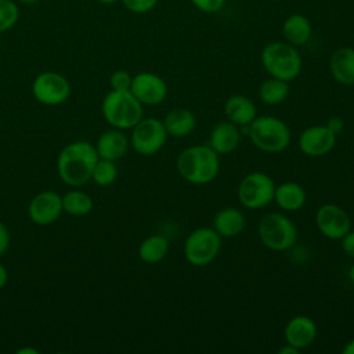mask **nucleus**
<instances>
[{"label":"nucleus","instance_id":"obj_30","mask_svg":"<svg viewBox=\"0 0 354 354\" xmlns=\"http://www.w3.org/2000/svg\"><path fill=\"white\" fill-rule=\"evenodd\" d=\"M159 0H122L123 6L134 14H145L155 8Z\"/></svg>","mask_w":354,"mask_h":354},{"label":"nucleus","instance_id":"obj_28","mask_svg":"<svg viewBox=\"0 0 354 354\" xmlns=\"http://www.w3.org/2000/svg\"><path fill=\"white\" fill-rule=\"evenodd\" d=\"M19 18V8L12 0H0V33L11 29Z\"/></svg>","mask_w":354,"mask_h":354},{"label":"nucleus","instance_id":"obj_1","mask_svg":"<svg viewBox=\"0 0 354 354\" xmlns=\"http://www.w3.org/2000/svg\"><path fill=\"white\" fill-rule=\"evenodd\" d=\"M98 159L97 149L91 142L84 140L72 141L58 153V176L69 187H82L91 180V173Z\"/></svg>","mask_w":354,"mask_h":354},{"label":"nucleus","instance_id":"obj_3","mask_svg":"<svg viewBox=\"0 0 354 354\" xmlns=\"http://www.w3.org/2000/svg\"><path fill=\"white\" fill-rule=\"evenodd\" d=\"M260 61L270 76L285 82L295 80L303 68V59L297 47L285 40L266 44L261 50Z\"/></svg>","mask_w":354,"mask_h":354},{"label":"nucleus","instance_id":"obj_25","mask_svg":"<svg viewBox=\"0 0 354 354\" xmlns=\"http://www.w3.org/2000/svg\"><path fill=\"white\" fill-rule=\"evenodd\" d=\"M289 95V82L268 77L266 79L259 87V97L266 105H279L282 104Z\"/></svg>","mask_w":354,"mask_h":354},{"label":"nucleus","instance_id":"obj_39","mask_svg":"<svg viewBox=\"0 0 354 354\" xmlns=\"http://www.w3.org/2000/svg\"><path fill=\"white\" fill-rule=\"evenodd\" d=\"M97 1L101 3V4H105V6H111V4H115L119 0H97Z\"/></svg>","mask_w":354,"mask_h":354},{"label":"nucleus","instance_id":"obj_17","mask_svg":"<svg viewBox=\"0 0 354 354\" xmlns=\"http://www.w3.org/2000/svg\"><path fill=\"white\" fill-rule=\"evenodd\" d=\"M129 144L130 141L127 140L123 130L112 127L109 130H105L98 137L94 147L100 158L116 162L126 155L129 149Z\"/></svg>","mask_w":354,"mask_h":354},{"label":"nucleus","instance_id":"obj_26","mask_svg":"<svg viewBox=\"0 0 354 354\" xmlns=\"http://www.w3.org/2000/svg\"><path fill=\"white\" fill-rule=\"evenodd\" d=\"M91 196L82 189H71L62 195V207L71 216H86L93 210Z\"/></svg>","mask_w":354,"mask_h":354},{"label":"nucleus","instance_id":"obj_34","mask_svg":"<svg viewBox=\"0 0 354 354\" xmlns=\"http://www.w3.org/2000/svg\"><path fill=\"white\" fill-rule=\"evenodd\" d=\"M10 246V232L6 224L0 220V256L6 253Z\"/></svg>","mask_w":354,"mask_h":354},{"label":"nucleus","instance_id":"obj_15","mask_svg":"<svg viewBox=\"0 0 354 354\" xmlns=\"http://www.w3.org/2000/svg\"><path fill=\"white\" fill-rule=\"evenodd\" d=\"M285 343L301 350L311 346L317 337V325L307 315L292 317L283 329Z\"/></svg>","mask_w":354,"mask_h":354},{"label":"nucleus","instance_id":"obj_2","mask_svg":"<svg viewBox=\"0 0 354 354\" xmlns=\"http://www.w3.org/2000/svg\"><path fill=\"white\" fill-rule=\"evenodd\" d=\"M176 166L183 180L189 184L205 185L218 176L220 155L209 145H192L178 153Z\"/></svg>","mask_w":354,"mask_h":354},{"label":"nucleus","instance_id":"obj_10","mask_svg":"<svg viewBox=\"0 0 354 354\" xmlns=\"http://www.w3.org/2000/svg\"><path fill=\"white\" fill-rule=\"evenodd\" d=\"M33 97L43 105L55 106L64 104L71 95L69 80L53 71L39 73L32 83Z\"/></svg>","mask_w":354,"mask_h":354},{"label":"nucleus","instance_id":"obj_33","mask_svg":"<svg viewBox=\"0 0 354 354\" xmlns=\"http://www.w3.org/2000/svg\"><path fill=\"white\" fill-rule=\"evenodd\" d=\"M326 127L336 136H339L343 130H344V120L340 116H332L328 119V122L325 123Z\"/></svg>","mask_w":354,"mask_h":354},{"label":"nucleus","instance_id":"obj_11","mask_svg":"<svg viewBox=\"0 0 354 354\" xmlns=\"http://www.w3.org/2000/svg\"><path fill=\"white\" fill-rule=\"evenodd\" d=\"M318 231L330 241H340L351 230L348 213L336 203H324L315 212Z\"/></svg>","mask_w":354,"mask_h":354},{"label":"nucleus","instance_id":"obj_6","mask_svg":"<svg viewBox=\"0 0 354 354\" xmlns=\"http://www.w3.org/2000/svg\"><path fill=\"white\" fill-rule=\"evenodd\" d=\"M260 242L270 250L285 252L293 248L297 241V228L285 214L272 212L261 217L257 225Z\"/></svg>","mask_w":354,"mask_h":354},{"label":"nucleus","instance_id":"obj_4","mask_svg":"<svg viewBox=\"0 0 354 354\" xmlns=\"http://www.w3.org/2000/svg\"><path fill=\"white\" fill-rule=\"evenodd\" d=\"M253 145L267 153H278L285 151L292 140L289 126L279 118L271 115L256 116L248 124L246 133Z\"/></svg>","mask_w":354,"mask_h":354},{"label":"nucleus","instance_id":"obj_29","mask_svg":"<svg viewBox=\"0 0 354 354\" xmlns=\"http://www.w3.org/2000/svg\"><path fill=\"white\" fill-rule=\"evenodd\" d=\"M131 80H133V76L127 71L118 69L111 75L109 84L112 90H130Z\"/></svg>","mask_w":354,"mask_h":354},{"label":"nucleus","instance_id":"obj_22","mask_svg":"<svg viewBox=\"0 0 354 354\" xmlns=\"http://www.w3.org/2000/svg\"><path fill=\"white\" fill-rule=\"evenodd\" d=\"M306 191L296 181H285L275 185L274 201L275 203L286 212H297L306 203Z\"/></svg>","mask_w":354,"mask_h":354},{"label":"nucleus","instance_id":"obj_31","mask_svg":"<svg viewBox=\"0 0 354 354\" xmlns=\"http://www.w3.org/2000/svg\"><path fill=\"white\" fill-rule=\"evenodd\" d=\"M189 1L196 10L205 14H216L220 10H223L227 0H189Z\"/></svg>","mask_w":354,"mask_h":354},{"label":"nucleus","instance_id":"obj_5","mask_svg":"<svg viewBox=\"0 0 354 354\" xmlns=\"http://www.w3.org/2000/svg\"><path fill=\"white\" fill-rule=\"evenodd\" d=\"M102 116L115 129L131 130L142 118V104L130 90H111L102 100Z\"/></svg>","mask_w":354,"mask_h":354},{"label":"nucleus","instance_id":"obj_16","mask_svg":"<svg viewBox=\"0 0 354 354\" xmlns=\"http://www.w3.org/2000/svg\"><path fill=\"white\" fill-rule=\"evenodd\" d=\"M241 129L232 122L217 123L209 134V147L218 155H228L234 152L241 144Z\"/></svg>","mask_w":354,"mask_h":354},{"label":"nucleus","instance_id":"obj_23","mask_svg":"<svg viewBox=\"0 0 354 354\" xmlns=\"http://www.w3.org/2000/svg\"><path fill=\"white\" fill-rule=\"evenodd\" d=\"M162 122L167 136H171L176 138L189 136L196 126L195 115L187 108L171 109L169 113H166Z\"/></svg>","mask_w":354,"mask_h":354},{"label":"nucleus","instance_id":"obj_7","mask_svg":"<svg viewBox=\"0 0 354 354\" xmlns=\"http://www.w3.org/2000/svg\"><path fill=\"white\" fill-rule=\"evenodd\" d=\"M221 249V236L213 227H199L185 238L183 252L185 260L195 267H205L216 260Z\"/></svg>","mask_w":354,"mask_h":354},{"label":"nucleus","instance_id":"obj_18","mask_svg":"<svg viewBox=\"0 0 354 354\" xmlns=\"http://www.w3.org/2000/svg\"><path fill=\"white\" fill-rule=\"evenodd\" d=\"M329 71L335 82L343 86H354V48L339 47L329 58Z\"/></svg>","mask_w":354,"mask_h":354},{"label":"nucleus","instance_id":"obj_38","mask_svg":"<svg viewBox=\"0 0 354 354\" xmlns=\"http://www.w3.org/2000/svg\"><path fill=\"white\" fill-rule=\"evenodd\" d=\"M17 354H39V350H36L33 347H22V348L17 350Z\"/></svg>","mask_w":354,"mask_h":354},{"label":"nucleus","instance_id":"obj_27","mask_svg":"<svg viewBox=\"0 0 354 354\" xmlns=\"http://www.w3.org/2000/svg\"><path fill=\"white\" fill-rule=\"evenodd\" d=\"M116 177H118V167L115 162L100 158L93 169L91 180L100 187H106V185H111L116 180Z\"/></svg>","mask_w":354,"mask_h":354},{"label":"nucleus","instance_id":"obj_36","mask_svg":"<svg viewBox=\"0 0 354 354\" xmlns=\"http://www.w3.org/2000/svg\"><path fill=\"white\" fill-rule=\"evenodd\" d=\"M299 351H300L299 348H296V347H293V346L285 343V344L278 350V354H299Z\"/></svg>","mask_w":354,"mask_h":354},{"label":"nucleus","instance_id":"obj_13","mask_svg":"<svg viewBox=\"0 0 354 354\" xmlns=\"http://www.w3.org/2000/svg\"><path fill=\"white\" fill-rule=\"evenodd\" d=\"M131 94L142 105H159L167 95V84L159 75L153 72H140L133 76Z\"/></svg>","mask_w":354,"mask_h":354},{"label":"nucleus","instance_id":"obj_24","mask_svg":"<svg viewBox=\"0 0 354 354\" xmlns=\"http://www.w3.org/2000/svg\"><path fill=\"white\" fill-rule=\"evenodd\" d=\"M169 253V241L160 234L147 236L138 246V257L147 264L162 261Z\"/></svg>","mask_w":354,"mask_h":354},{"label":"nucleus","instance_id":"obj_32","mask_svg":"<svg viewBox=\"0 0 354 354\" xmlns=\"http://www.w3.org/2000/svg\"><path fill=\"white\" fill-rule=\"evenodd\" d=\"M342 250L346 256L354 259V231L350 230L342 239H340Z\"/></svg>","mask_w":354,"mask_h":354},{"label":"nucleus","instance_id":"obj_37","mask_svg":"<svg viewBox=\"0 0 354 354\" xmlns=\"http://www.w3.org/2000/svg\"><path fill=\"white\" fill-rule=\"evenodd\" d=\"M342 353H343V354H354V339L348 340V342L343 346Z\"/></svg>","mask_w":354,"mask_h":354},{"label":"nucleus","instance_id":"obj_21","mask_svg":"<svg viewBox=\"0 0 354 354\" xmlns=\"http://www.w3.org/2000/svg\"><path fill=\"white\" fill-rule=\"evenodd\" d=\"M281 32L285 41L290 43L295 47H300L310 40L313 26L306 15L295 12L286 17V19L282 24Z\"/></svg>","mask_w":354,"mask_h":354},{"label":"nucleus","instance_id":"obj_14","mask_svg":"<svg viewBox=\"0 0 354 354\" xmlns=\"http://www.w3.org/2000/svg\"><path fill=\"white\" fill-rule=\"evenodd\" d=\"M337 136L326 124H315L304 129L297 140L299 149L310 158H319L329 153L336 145Z\"/></svg>","mask_w":354,"mask_h":354},{"label":"nucleus","instance_id":"obj_12","mask_svg":"<svg viewBox=\"0 0 354 354\" xmlns=\"http://www.w3.org/2000/svg\"><path fill=\"white\" fill-rule=\"evenodd\" d=\"M62 212V196L51 189L36 194L28 205V217L36 225L53 224Z\"/></svg>","mask_w":354,"mask_h":354},{"label":"nucleus","instance_id":"obj_35","mask_svg":"<svg viewBox=\"0 0 354 354\" xmlns=\"http://www.w3.org/2000/svg\"><path fill=\"white\" fill-rule=\"evenodd\" d=\"M8 281V272H7V268L4 267V264L0 261V289H3L6 286Z\"/></svg>","mask_w":354,"mask_h":354},{"label":"nucleus","instance_id":"obj_19","mask_svg":"<svg viewBox=\"0 0 354 354\" xmlns=\"http://www.w3.org/2000/svg\"><path fill=\"white\" fill-rule=\"evenodd\" d=\"M246 225L245 214L232 206L220 209L213 217V228L221 238L238 236Z\"/></svg>","mask_w":354,"mask_h":354},{"label":"nucleus","instance_id":"obj_20","mask_svg":"<svg viewBox=\"0 0 354 354\" xmlns=\"http://www.w3.org/2000/svg\"><path fill=\"white\" fill-rule=\"evenodd\" d=\"M224 113L230 122L242 127L252 123L257 116V109L249 97L243 94H234L225 101Z\"/></svg>","mask_w":354,"mask_h":354},{"label":"nucleus","instance_id":"obj_40","mask_svg":"<svg viewBox=\"0 0 354 354\" xmlns=\"http://www.w3.org/2000/svg\"><path fill=\"white\" fill-rule=\"evenodd\" d=\"M348 278H350V281L354 282V264L348 268Z\"/></svg>","mask_w":354,"mask_h":354},{"label":"nucleus","instance_id":"obj_8","mask_svg":"<svg viewBox=\"0 0 354 354\" xmlns=\"http://www.w3.org/2000/svg\"><path fill=\"white\" fill-rule=\"evenodd\" d=\"M275 183L263 171L248 173L238 185V199L245 209L257 210L274 201Z\"/></svg>","mask_w":354,"mask_h":354},{"label":"nucleus","instance_id":"obj_41","mask_svg":"<svg viewBox=\"0 0 354 354\" xmlns=\"http://www.w3.org/2000/svg\"><path fill=\"white\" fill-rule=\"evenodd\" d=\"M19 3H24V4H32V3H36L39 0H18Z\"/></svg>","mask_w":354,"mask_h":354},{"label":"nucleus","instance_id":"obj_9","mask_svg":"<svg viewBox=\"0 0 354 354\" xmlns=\"http://www.w3.org/2000/svg\"><path fill=\"white\" fill-rule=\"evenodd\" d=\"M167 133L163 122L158 118H142L130 134L133 149L142 156H152L166 144Z\"/></svg>","mask_w":354,"mask_h":354}]
</instances>
